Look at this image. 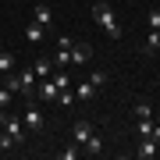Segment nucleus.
Wrapping results in <instances>:
<instances>
[{
  "label": "nucleus",
  "instance_id": "obj_1",
  "mask_svg": "<svg viewBox=\"0 0 160 160\" xmlns=\"http://www.w3.org/2000/svg\"><path fill=\"white\" fill-rule=\"evenodd\" d=\"M92 18L103 25V32H107L110 39H121V22L114 18V11H110L107 0H96V4H92Z\"/></svg>",
  "mask_w": 160,
  "mask_h": 160
},
{
  "label": "nucleus",
  "instance_id": "obj_2",
  "mask_svg": "<svg viewBox=\"0 0 160 160\" xmlns=\"http://www.w3.org/2000/svg\"><path fill=\"white\" fill-rule=\"evenodd\" d=\"M22 121H25V128H29V132H39V128L46 125V118H43L39 103H36L32 96H29V103H25V114H22Z\"/></svg>",
  "mask_w": 160,
  "mask_h": 160
},
{
  "label": "nucleus",
  "instance_id": "obj_3",
  "mask_svg": "<svg viewBox=\"0 0 160 160\" xmlns=\"http://www.w3.org/2000/svg\"><path fill=\"white\" fill-rule=\"evenodd\" d=\"M157 153H160V142H157L153 135H142V142H139L135 157H139V160H149V157H157Z\"/></svg>",
  "mask_w": 160,
  "mask_h": 160
},
{
  "label": "nucleus",
  "instance_id": "obj_4",
  "mask_svg": "<svg viewBox=\"0 0 160 160\" xmlns=\"http://www.w3.org/2000/svg\"><path fill=\"white\" fill-rule=\"evenodd\" d=\"M36 100H57V86H53V78H39L36 82Z\"/></svg>",
  "mask_w": 160,
  "mask_h": 160
},
{
  "label": "nucleus",
  "instance_id": "obj_5",
  "mask_svg": "<svg viewBox=\"0 0 160 160\" xmlns=\"http://www.w3.org/2000/svg\"><path fill=\"white\" fill-rule=\"evenodd\" d=\"M4 132L14 139V142H25V121H18V118H4Z\"/></svg>",
  "mask_w": 160,
  "mask_h": 160
},
{
  "label": "nucleus",
  "instance_id": "obj_6",
  "mask_svg": "<svg viewBox=\"0 0 160 160\" xmlns=\"http://www.w3.org/2000/svg\"><path fill=\"white\" fill-rule=\"evenodd\" d=\"M92 132H96V125H92V121H75V128H71V139H75V142H86V139L92 135Z\"/></svg>",
  "mask_w": 160,
  "mask_h": 160
},
{
  "label": "nucleus",
  "instance_id": "obj_7",
  "mask_svg": "<svg viewBox=\"0 0 160 160\" xmlns=\"http://www.w3.org/2000/svg\"><path fill=\"white\" fill-rule=\"evenodd\" d=\"M92 57V46L89 43H71V64H86Z\"/></svg>",
  "mask_w": 160,
  "mask_h": 160
},
{
  "label": "nucleus",
  "instance_id": "obj_8",
  "mask_svg": "<svg viewBox=\"0 0 160 160\" xmlns=\"http://www.w3.org/2000/svg\"><path fill=\"white\" fill-rule=\"evenodd\" d=\"M32 22H39V25H43V29H46V25H50V22H53V11H50V7H46V4H43V0H39V4H36V7H32Z\"/></svg>",
  "mask_w": 160,
  "mask_h": 160
},
{
  "label": "nucleus",
  "instance_id": "obj_9",
  "mask_svg": "<svg viewBox=\"0 0 160 160\" xmlns=\"http://www.w3.org/2000/svg\"><path fill=\"white\" fill-rule=\"evenodd\" d=\"M32 71H36V78H50L53 75V61H46V57L32 61Z\"/></svg>",
  "mask_w": 160,
  "mask_h": 160
},
{
  "label": "nucleus",
  "instance_id": "obj_10",
  "mask_svg": "<svg viewBox=\"0 0 160 160\" xmlns=\"http://www.w3.org/2000/svg\"><path fill=\"white\" fill-rule=\"evenodd\" d=\"M96 96V86H92V82L86 78V82H78V86H75V100H92Z\"/></svg>",
  "mask_w": 160,
  "mask_h": 160
},
{
  "label": "nucleus",
  "instance_id": "obj_11",
  "mask_svg": "<svg viewBox=\"0 0 160 160\" xmlns=\"http://www.w3.org/2000/svg\"><path fill=\"white\" fill-rule=\"evenodd\" d=\"M82 146H86V153H89V157H100V153H103V139L96 135V132H92V135H89Z\"/></svg>",
  "mask_w": 160,
  "mask_h": 160
},
{
  "label": "nucleus",
  "instance_id": "obj_12",
  "mask_svg": "<svg viewBox=\"0 0 160 160\" xmlns=\"http://www.w3.org/2000/svg\"><path fill=\"white\" fill-rule=\"evenodd\" d=\"M160 50V29H149L146 43H142V53H157Z\"/></svg>",
  "mask_w": 160,
  "mask_h": 160
},
{
  "label": "nucleus",
  "instance_id": "obj_13",
  "mask_svg": "<svg viewBox=\"0 0 160 160\" xmlns=\"http://www.w3.org/2000/svg\"><path fill=\"white\" fill-rule=\"evenodd\" d=\"M11 71H14V53L0 50V75H11Z\"/></svg>",
  "mask_w": 160,
  "mask_h": 160
},
{
  "label": "nucleus",
  "instance_id": "obj_14",
  "mask_svg": "<svg viewBox=\"0 0 160 160\" xmlns=\"http://www.w3.org/2000/svg\"><path fill=\"white\" fill-rule=\"evenodd\" d=\"M18 78H22V89H29V92L36 89V82H39V78H36V71H32V68H25V71H18Z\"/></svg>",
  "mask_w": 160,
  "mask_h": 160
},
{
  "label": "nucleus",
  "instance_id": "obj_15",
  "mask_svg": "<svg viewBox=\"0 0 160 160\" xmlns=\"http://www.w3.org/2000/svg\"><path fill=\"white\" fill-rule=\"evenodd\" d=\"M25 36H29V43H39L43 39V25L39 22H29V25H25Z\"/></svg>",
  "mask_w": 160,
  "mask_h": 160
},
{
  "label": "nucleus",
  "instance_id": "obj_16",
  "mask_svg": "<svg viewBox=\"0 0 160 160\" xmlns=\"http://www.w3.org/2000/svg\"><path fill=\"white\" fill-rule=\"evenodd\" d=\"M50 78H53V86H57V92H61V89H71V78H68V71H53Z\"/></svg>",
  "mask_w": 160,
  "mask_h": 160
},
{
  "label": "nucleus",
  "instance_id": "obj_17",
  "mask_svg": "<svg viewBox=\"0 0 160 160\" xmlns=\"http://www.w3.org/2000/svg\"><path fill=\"white\" fill-rule=\"evenodd\" d=\"M135 132H139V139H142V135H153V118H139Z\"/></svg>",
  "mask_w": 160,
  "mask_h": 160
},
{
  "label": "nucleus",
  "instance_id": "obj_18",
  "mask_svg": "<svg viewBox=\"0 0 160 160\" xmlns=\"http://www.w3.org/2000/svg\"><path fill=\"white\" fill-rule=\"evenodd\" d=\"M89 82H92L96 89H103V86H107V71H92V75H89Z\"/></svg>",
  "mask_w": 160,
  "mask_h": 160
},
{
  "label": "nucleus",
  "instance_id": "obj_19",
  "mask_svg": "<svg viewBox=\"0 0 160 160\" xmlns=\"http://www.w3.org/2000/svg\"><path fill=\"white\" fill-rule=\"evenodd\" d=\"M135 118H153V107L142 100V103H135Z\"/></svg>",
  "mask_w": 160,
  "mask_h": 160
},
{
  "label": "nucleus",
  "instance_id": "obj_20",
  "mask_svg": "<svg viewBox=\"0 0 160 160\" xmlns=\"http://www.w3.org/2000/svg\"><path fill=\"white\" fill-rule=\"evenodd\" d=\"M7 89H11V92H18V89H22V78H18V71H11V75H7Z\"/></svg>",
  "mask_w": 160,
  "mask_h": 160
},
{
  "label": "nucleus",
  "instance_id": "obj_21",
  "mask_svg": "<svg viewBox=\"0 0 160 160\" xmlns=\"http://www.w3.org/2000/svg\"><path fill=\"white\" fill-rule=\"evenodd\" d=\"M64 160H75V157H78V142H71V146H64V153H61Z\"/></svg>",
  "mask_w": 160,
  "mask_h": 160
},
{
  "label": "nucleus",
  "instance_id": "obj_22",
  "mask_svg": "<svg viewBox=\"0 0 160 160\" xmlns=\"http://www.w3.org/2000/svg\"><path fill=\"white\" fill-rule=\"evenodd\" d=\"M11 146H18V142L7 135V132H0V149H11Z\"/></svg>",
  "mask_w": 160,
  "mask_h": 160
},
{
  "label": "nucleus",
  "instance_id": "obj_23",
  "mask_svg": "<svg viewBox=\"0 0 160 160\" xmlns=\"http://www.w3.org/2000/svg\"><path fill=\"white\" fill-rule=\"evenodd\" d=\"M149 29H160V7H157V11H149Z\"/></svg>",
  "mask_w": 160,
  "mask_h": 160
},
{
  "label": "nucleus",
  "instance_id": "obj_24",
  "mask_svg": "<svg viewBox=\"0 0 160 160\" xmlns=\"http://www.w3.org/2000/svg\"><path fill=\"white\" fill-rule=\"evenodd\" d=\"M71 43H75L71 36H57V46H61V50H71Z\"/></svg>",
  "mask_w": 160,
  "mask_h": 160
},
{
  "label": "nucleus",
  "instance_id": "obj_25",
  "mask_svg": "<svg viewBox=\"0 0 160 160\" xmlns=\"http://www.w3.org/2000/svg\"><path fill=\"white\" fill-rule=\"evenodd\" d=\"M57 64H61V68H64V64H71V50H61V53H57Z\"/></svg>",
  "mask_w": 160,
  "mask_h": 160
},
{
  "label": "nucleus",
  "instance_id": "obj_26",
  "mask_svg": "<svg viewBox=\"0 0 160 160\" xmlns=\"http://www.w3.org/2000/svg\"><path fill=\"white\" fill-rule=\"evenodd\" d=\"M7 103H11V89L4 86V89H0V107H7Z\"/></svg>",
  "mask_w": 160,
  "mask_h": 160
},
{
  "label": "nucleus",
  "instance_id": "obj_27",
  "mask_svg": "<svg viewBox=\"0 0 160 160\" xmlns=\"http://www.w3.org/2000/svg\"><path fill=\"white\" fill-rule=\"evenodd\" d=\"M153 139H157V142H160V125H153Z\"/></svg>",
  "mask_w": 160,
  "mask_h": 160
},
{
  "label": "nucleus",
  "instance_id": "obj_28",
  "mask_svg": "<svg viewBox=\"0 0 160 160\" xmlns=\"http://www.w3.org/2000/svg\"><path fill=\"white\" fill-rule=\"evenodd\" d=\"M4 118H7V114H4V107H0V128H4Z\"/></svg>",
  "mask_w": 160,
  "mask_h": 160
}]
</instances>
